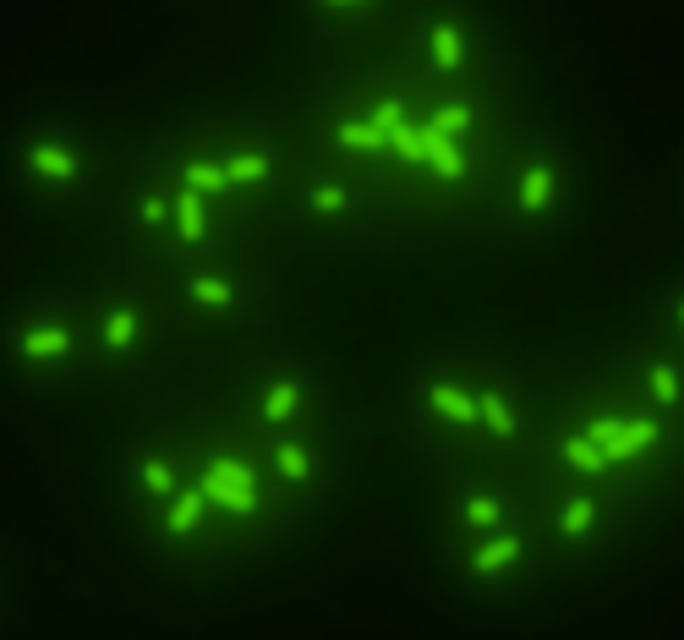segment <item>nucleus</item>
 <instances>
[{
  "instance_id": "obj_2",
  "label": "nucleus",
  "mask_w": 684,
  "mask_h": 640,
  "mask_svg": "<svg viewBox=\"0 0 684 640\" xmlns=\"http://www.w3.org/2000/svg\"><path fill=\"white\" fill-rule=\"evenodd\" d=\"M657 438H663V427L652 422V416H641V422H619V433L608 438V444H602V460H630V455H646V449L657 444Z\"/></svg>"
},
{
  "instance_id": "obj_29",
  "label": "nucleus",
  "mask_w": 684,
  "mask_h": 640,
  "mask_svg": "<svg viewBox=\"0 0 684 640\" xmlns=\"http://www.w3.org/2000/svg\"><path fill=\"white\" fill-rule=\"evenodd\" d=\"M613 433H619V422H613V416H597V422H591V427H586V433H581V438H591V444H597V449H602V444H608V438H613Z\"/></svg>"
},
{
  "instance_id": "obj_32",
  "label": "nucleus",
  "mask_w": 684,
  "mask_h": 640,
  "mask_svg": "<svg viewBox=\"0 0 684 640\" xmlns=\"http://www.w3.org/2000/svg\"><path fill=\"white\" fill-rule=\"evenodd\" d=\"M674 312H679V323H684V301H679V307H674Z\"/></svg>"
},
{
  "instance_id": "obj_22",
  "label": "nucleus",
  "mask_w": 684,
  "mask_h": 640,
  "mask_svg": "<svg viewBox=\"0 0 684 640\" xmlns=\"http://www.w3.org/2000/svg\"><path fill=\"white\" fill-rule=\"evenodd\" d=\"M274 465H280L291 482H307V471H312V465H307V449H301V444H280V449H274Z\"/></svg>"
},
{
  "instance_id": "obj_23",
  "label": "nucleus",
  "mask_w": 684,
  "mask_h": 640,
  "mask_svg": "<svg viewBox=\"0 0 684 640\" xmlns=\"http://www.w3.org/2000/svg\"><path fill=\"white\" fill-rule=\"evenodd\" d=\"M389 148H394V154H400V159H422V126L400 121V126H394V132H389Z\"/></svg>"
},
{
  "instance_id": "obj_1",
  "label": "nucleus",
  "mask_w": 684,
  "mask_h": 640,
  "mask_svg": "<svg viewBox=\"0 0 684 640\" xmlns=\"http://www.w3.org/2000/svg\"><path fill=\"white\" fill-rule=\"evenodd\" d=\"M197 493H203V504H219V509H230V515H252V509H258V476L241 460H208Z\"/></svg>"
},
{
  "instance_id": "obj_20",
  "label": "nucleus",
  "mask_w": 684,
  "mask_h": 640,
  "mask_svg": "<svg viewBox=\"0 0 684 640\" xmlns=\"http://www.w3.org/2000/svg\"><path fill=\"white\" fill-rule=\"evenodd\" d=\"M143 487L159 498H176V471H170L165 460H143Z\"/></svg>"
},
{
  "instance_id": "obj_26",
  "label": "nucleus",
  "mask_w": 684,
  "mask_h": 640,
  "mask_svg": "<svg viewBox=\"0 0 684 640\" xmlns=\"http://www.w3.org/2000/svg\"><path fill=\"white\" fill-rule=\"evenodd\" d=\"M466 520H471V526H498V498H471V504H466Z\"/></svg>"
},
{
  "instance_id": "obj_3",
  "label": "nucleus",
  "mask_w": 684,
  "mask_h": 640,
  "mask_svg": "<svg viewBox=\"0 0 684 640\" xmlns=\"http://www.w3.org/2000/svg\"><path fill=\"white\" fill-rule=\"evenodd\" d=\"M28 165H33V176H44V181H77V154L72 148H61V143H33L28 148Z\"/></svg>"
},
{
  "instance_id": "obj_9",
  "label": "nucleus",
  "mask_w": 684,
  "mask_h": 640,
  "mask_svg": "<svg viewBox=\"0 0 684 640\" xmlns=\"http://www.w3.org/2000/svg\"><path fill=\"white\" fill-rule=\"evenodd\" d=\"M477 422H488L493 438H515V411H509V400L498 389L477 394Z\"/></svg>"
},
{
  "instance_id": "obj_15",
  "label": "nucleus",
  "mask_w": 684,
  "mask_h": 640,
  "mask_svg": "<svg viewBox=\"0 0 684 640\" xmlns=\"http://www.w3.org/2000/svg\"><path fill=\"white\" fill-rule=\"evenodd\" d=\"M187 186H192V192L197 197H214V192H225V165H208V159H192V165H187Z\"/></svg>"
},
{
  "instance_id": "obj_27",
  "label": "nucleus",
  "mask_w": 684,
  "mask_h": 640,
  "mask_svg": "<svg viewBox=\"0 0 684 640\" xmlns=\"http://www.w3.org/2000/svg\"><path fill=\"white\" fill-rule=\"evenodd\" d=\"M405 121V110H400V99H384V104H378V110H373V126H378V132H394V126H400Z\"/></svg>"
},
{
  "instance_id": "obj_6",
  "label": "nucleus",
  "mask_w": 684,
  "mask_h": 640,
  "mask_svg": "<svg viewBox=\"0 0 684 640\" xmlns=\"http://www.w3.org/2000/svg\"><path fill=\"white\" fill-rule=\"evenodd\" d=\"M427 405H433L438 416H449V422H477V394L455 389V383H433V389H427Z\"/></svg>"
},
{
  "instance_id": "obj_11",
  "label": "nucleus",
  "mask_w": 684,
  "mask_h": 640,
  "mask_svg": "<svg viewBox=\"0 0 684 640\" xmlns=\"http://www.w3.org/2000/svg\"><path fill=\"white\" fill-rule=\"evenodd\" d=\"M515 558H520V537H498V542H488V548H477L471 569H477V575H498V569H509Z\"/></svg>"
},
{
  "instance_id": "obj_16",
  "label": "nucleus",
  "mask_w": 684,
  "mask_h": 640,
  "mask_svg": "<svg viewBox=\"0 0 684 640\" xmlns=\"http://www.w3.org/2000/svg\"><path fill=\"white\" fill-rule=\"evenodd\" d=\"M132 340H137V312L132 307H115L110 323H104V345H110V351H126Z\"/></svg>"
},
{
  "instance_id": "obj_8",
  "label": "nucleus",
  "mask_w": 684,
  "mask_h": 640,
  "mask_svg": "<svg viewBox=\"0 0 684 640\" xmlns=\"http://www.w3.org/2000/svg\"><path fill=\"white\" fill-rule=\"evenodd\" d=\"M548 203H553V170L531 165L526 176H520V208H526V214H542Z\"/></svg>"
},
{
  "instance_id": "obj_7",
  "label": "nucleus",
  "mask_w": 684,
  "mask_h": 640,
  "mask_svg": "<svg viewBox=\"0 0 684 640\" xmlns=\"http://www.w3.org/2000/svg\"><path fill=\"white\" fill-rule=\"evenodd\" d=\"M433 66H444V72H455L460 61H466V39H460L455 22H433Z\"/></svg>"
},
{
  "instance_id": "obj_10",
  "label": "nucleus",
  "mask_w": 684,
  "mask_h": 640,
  "mask_svg": "<svg viewBox=\"0 0 684 640\" xmlns=\"http://www.w3.org/2000/svg\"><path fill=\"white\" fill-rule=\"evenodd\" d=\"M334 143H340V148H356V154H378V148H389V137L378 132L373 121H345L340 132H334Z\"/></svg>"
},
{
  "instance_id": "obj_18",
  "label": "nucleus",
  "mask_w": 684,
  "mask_h": 640,
  "mask_svg": "<svg viewBox=\"0 0 684 640\" xmlns=\"http://www.w3.org/2000/svg\"><path fill=\"white\" fill-rule=\"evenodd\" d=\"M564 460H570L575 471H586V476H597L602 465H608V460H602V449L591 444V438H564Z\"/></svg>"
},
{
  "instance_id": "obj_17",
  "label": "nucleus",
  "mask_w": 684,
  "mask_h": 640,
  "mask_svg": "<svg viewBox=\"0 0 684 640\" xmlns=\"http://www.w3.org/2000/svg\"><path fill=\"white\" fill-rule=\"evenodd\" d=\"M263 176H269V159H263V154H236L225 165V181L230 186H252V181H263Z\"/></svg>"
},
{
  "instance_id": "obj_30",
  "label": "nucleus",
  "mask_w": 684,
  "mask_h": 640,
  "mask_svg": "<svg viewBox=\"0 0 684 640\" xmlns=\"http://www.w3.org/2000/svg\"><path fill=\"white\" fill-rule=\"evenodd\" d=\"M165 219H170L165 197H143V225H165Z\"/></svg>"
},
{
  "instance_id": "obj_19",
  "label": "nucleus",
  "mask_w": 684,
  "mask_h": 640,
  "mask_svg": "<svg viewBox=\"0 0 684 640\" xmlns=\"http://www.w3.org/2000/svg\"><path fill=\"white\" fill-rule=\"evenodd\" d=\"M192 301H197V307H230V301H236V290H230L225 279L203 274V279H192Z\"/></svg>"
},
{
  "instance_id": "obj_13",
  "label": "nucleus",
  "mask_w": 684,
  "mask_h": 640,
  "mask_svg": "<svg viewBox=\"0 0 684 640\" xmlns=\"http://www.w3.org/2000/svg\"><path fill=\"white\" fill-rule=\"evenodd\" d=\"M197 520H203V493H197V487H192V493H176V504H170V520H165L170 537H187Z\"/></svg>"
},
{
  "instance_id": "obj_4",
  "label": "nucleus",
  "mask_w": 684,
  "mask_h": 640,
  "mask_svg": "<svg viewBox=\"0 0 684 640\" xmlns=\"http://www.w3.org/2000/svg\"><path fill=\"white\" fill-rule=\"evenodd\" d=\"M422 159H427V165H433L444 181H460V176H466V159H460L455 137L433 132V126H422Z\"/></svg>"
},
{
  "instance_id": "obj_24",
  "label": "nucleus",
  "mask_w": 684,
  "mask_h": 640,
  "mask_svg": "<svg viewBox=\"0 0 684 640\" xmlns=\"http://www.w3.org/2000/svg\"><path fill=\"white\" fill-rule=\"evenodd\" d=\"M466 126H471V110H466V104H444V110L433 115V132H444V137L466 132Z\"/></svg>"
},
{
  "instance_id": "obj_31",
  "label": "nucleus",
  "mask_w": 684,
  "mask_h": 640,
  "mask_svg": "<svg viewBox=\"0 0 684 640\" xmlns=\"http://www.w3.org/2000/svg\"><path fill=\"white\" fill-rule=\"evenodd\" d=\"M323 6H367V0H323Z\"/></svg>"
},
{
  "instance_id": "obj_14",
  "label": "nucleus",
  "mask_w": 684,
  "mask_h": 640,
  "mask_svg": "<svg viewBox=\"0 0 684 640\" xmlns=\"http://www.w3.org/2000/svg\"><path fill=\"white\" fill-rule=\"evenodd\" d=\"M296 405H301V389H296V383H291V378L274 383V389L263 394V422H285V416H291Z\"/></svg>"
},
{
  "instance_id": "obj_5",
  "label": "nucleus",
  "mask_w": 684,
  "mask_h": 640,
  "mask_svg": "<svg viewBox=\"0 0 684 640\" xmlns=\"http://www.w3.org/2000/svg\"><path fill=\"white\" fill-rule=\"evenodd\" d=\"M66 351H72V329H61V323H39V329L22 334V356L28 362H55Z\"/></svg>"
},
{
  "instance_id": "obj_12",
  "label": "nucleus",
  "mask_w": 684,
  "mask_h": 640,
  "mask_svg": "<svg viewBox=\"0 0 684 640\" xmlns=\"http://www.w3.org/2000/svg\"><path fill=\"white\" fill-rule=\"evenodd\" d=\"M176 230H181V241H203V230H208V219H203V197H197L192 186L176 197Z\"/></svg>"
},
{
  "instance_id": "obj_25",
  "label": "nucleus",
  "mask_w": 684,
  "mask_h": 640,
  "mask_svg": "<svg viewBox=\"0 0 684 640\" xmlns=\"http://www.w3.org/2000/svg\"><path fill=\"white\" fill-rule=\"evenodd\" d=\"M652 400H663V405L679 400V378L668 367H652Z\"/></svg>"
},
{
  "instance_id": "obj_28",
  "label": "nucleus",
  "mask_w": 684,
  "mask_h": 640,
  "mask_svg": "<svg viewBox=\"0 0 684 640\" xmlns=\"http://www.w3.org/2000/svg\"><path fill=\"white\" fill-rule=\"evenodd\" d=\"M312 208H318V214H340L345 192H340V186H318V192H312Z\"/></svg>"
},
{
  "instance_id": "obj_21",
  "label": "nucleus",
  "mask_w": 684,
  "mask_h": 640,
  "mask_svg": "<svg viewBox=\"0 0 684 640\" xmlns=\"http://www.w3.org/2000/svg\"><path fill=\"white\" fill-rule=\"evenodd\" d=\"M591 520H597V509H591V498H575V504L564 509L559 531H564V537H586V531H591Z\"/></svg>"
}]
</instances>
